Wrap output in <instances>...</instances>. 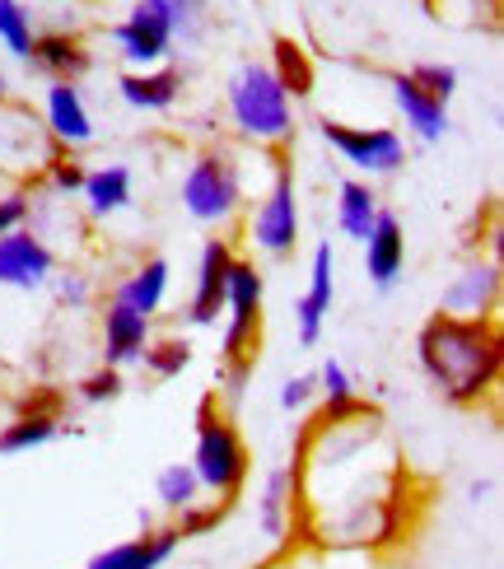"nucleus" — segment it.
<instances>
[{
    "label": "nucleus",
    "mask_w": 504,
    "mask_h": 569,
    "mask_svg": "<svg viewBox=\"0 0 504 569\" xmlns=\"http://www.w3.org/2000/svg\"><path fill=\"white\" fill-rule=\"evenodd\" d=\"M416 360L448 407H482L504 369V337L495 318L435 313L416 331Z\"/></svg>",
    "instance_id": "1"
},
{
    "label": "nucleus",
    "mask_w": 504,
    "mask_h": 569,
    "mask_svg": "<svg viewBox=\"0 0 504 569\" xmlns=\"http://www.w3.org/2000/svg\"><path fill=\"white\" fill-rule=\"evenodd\" d=\"M261 303H267V280L257 262L234 257L229 290H225V346H220V401H238L257 373V346H261Z\"/></svg>",
    "instance_id": "2"
},
{
    "label": "nucleus",
    "mask_w": 504,
    "mask_h": 569,
    "mask_svg": "<svg viewBox=\"0 0 504 569\" xmlns=\"http://www.w3.org/2000/svg\"><path fill=\"white\" fill-rule=\"evenodd\" d=\"M229 117L234 131L253 146H290L295 136V103L271 76L267 61H244L229 76Z\"/></svg>",
    "instance_id": "3"
},
{
    "label": "nucleus",
    "mask_w": 504,
    "mask_h": 569,
    "mask_svg": "<svg viewBox=\"0 0 504 569\" xmlns=\"http://www.w3.org/2000/svg\"><path fill=\"white\" fill-rule=\"evenodd\" d=\"M187 467H191V477L201 481V490L220 495V500H238V490H244L248 471H253L248 443L215 392H206L197 407V448H191Z\"/></svg>",
    "instance_id": "4"
},
{
    "label": "nucleus",
    "mask_w": 504,
    "mask_h": 569,
    "mask_svg": "<svg viewBox=\"0 0 504 569\" xmlns=\"http://www.w3.org/2000/svg\"><path fill=\"white\" fill-rule=\"evenodd\" d=\"M238 206H244V173H238V159L220 146L201 150L182 178V210L197 224H229L238 216Z\"/></svg>",
    "instance_id": "5"
},
{
    "label": "nucleus",
    "mask_w": 504,
    "mask_h": 569,
    "mask_svg": "<svg viewBox=\"0 0 504 569\" xmlns=\"http://www.w3.org/2000/svg\"><path fill=\"white\" fill-rule=\"evenodd\" d=\"M253 243L267 252V257H295L299 248V192H295V163L290 159H276V173L271 187L261 192L253 220H248Z\"/></svg>",
    "instance_id": "6"
},
{
    "label": "nucleus",
    "mask_w": 504,
    "mask_h": 569,
    "mask_svg": "<svg viewBox=\"0 0 504 569\" xmlns=\"http://www.w3.org/2000/svg\"><path fill=\"white\" fill-rule=\"evenodd\" d=\"M318 131L365 178H393L406 163V140L393 127H350V122H336V117H323Z\"/></svg>",
    "instance_id": "7"
},
{
    "label": "nucleus",
    "mask_w": 504,
    "mask_h": 569,
    "mask_svg": "<svg viewBox=\"0 0 504 569\" xmlns=\"http://www.w3.org/2000/svg\"><path fill=\"white\" fill-rule=\"evenodd\" d=\"M174 29H168V19L146 6V0H136V6L127 10V19L112 23V42L117 52H122V61L131 70H150V66H164V57L174 52Z\"/></svg>",
    "instance_id": "8"
},
{
    "label": "nucleus",
    "mask_w": 504,
    "mask_h": 569,
    "mask_svg": "<svg viewBox=\"0 0 504 569\" xmlns=\"http://www.w3.org/2000/svg\"><path fill=\"white\" fill-rule=\"evenodd\" d=\"M57 276V257L42 243V233L19 224L0 239V284L6 290H42Z\"/></svg>",
    "instance_id": "9"
},
{
    "label": "nucleus",
    "mask_w": 504,
    "mask_h": 569,
    "mask_svg": "<svg viewBox=\"0 0 504 569\" xmlns=\"http://www.w3.org/2000/svg\"><path fill=\"white\" fill-rule=\"evenodd\" d=\"M234 257H238V252H234V243H229V239H206L201 262H197V284H191V303H187V322H191V327H210V322H220Z\"/></svg>",
    "instance_id": "10"
},
{
    "label": "nucleus",
    "mask_w": 504,
    "mask_h": 569,
    "mask_svg": "<svg viewBox=\"0 0 504 569\" xmlns=\"http://www.w3.org/2000/svg\"><path fill=\"white\" fill-rule=\"evenodd\" d=\"M336 257H332V243H318L314 248V262H308V290L299 295L295 303V322H299V346H318L323 341V322L332 313V299H336Z\"/></svg>",
    "instance_id": "11"
},
{
    "label": "nucleus",
    "mask_w": 504,
    "mask_h": 569,
    "mask_svg": "<svg viewBox=\"0 0 504 569\" xmlns=\"http://www.w3.org/2000/svg\"><path fill=\"white\" fill-rule=\"evenodd\" d=\"M359 248H365V276L374 280V290H393L402 267H406V229L397 220V210L378 206L369 239Z\"/></svg>",
    "instance_id": "12"
},
{
    "label": "nucleus",
    "mask_w": 504,
    "mask_h": 569,
    "mask_svg": "<svg viewBox=\"0 0 504 569\" xmlns=\"http://www.w3.org/2000/svg\"><path fill=\"white\" fill-rule=\"evenodd\" d=\"M500 303V267L495 262H467L439 299V313L448 318H491Z\"/></svg>",
    "instance_id": "13"
},
{
    "label": "nucleus",
    "mask_w": 504,
    "mask_h": 569,
    "mask_svg": "<svg viewBox=\"0 0 504 569\" xmlns=\"http://www.w3.org/2000/svg\"><path fill=\"white\" fill-rule=\"evenodd\" d=\"M47 131L61 150H80L93 140V117L85 108V93L80 84H66V80H47Z\"/></svg>",
    "instance_id": "14"
},
{
    "label": "nucleus",
    "mask_w": 504,
    "mask_h": 569,
    "mask_svg": "<svg viewBox=\"0 0 504 569\" xmlns=\"http://www.w3.org/2000/svg\"><path fill=\"white\" fill-rule=\"evenodd\" d=\"M178 547H182L178 528H140V537H127L99 551L85 569H159L164 560H174Z\"/></svg>",
    "instance_id": "15"
},
{
    "label": "nucleus",
    "mask_w": 504,
    "mask_h": 569,
    "mask_svg": "<svg viewBox=\"0 0 504 569\" xmlns=\"http://www.w3.org/2000/svg\"><path fill=\"white\" fill-rule=\"evenodd\" d=\"M146 346H150V318L108 299V308H103V365H112V369L136 365L140 355H146Z\"/></svg>",
    "instance_id": "16"
},
{
    "label": "nucleus",
    "mask_w": 504,
    "mask_h": 569,
    "mask_svg": "<svg viewBox=\"0 0 504 569\" xmlns=\"http://www.w3.org/2000/svg\"><path fill=\"white\" fill-rule=\"evenodd\" d=\"M393 103L402 112L406 131H412L416 140H425V146H435V140L448 136V103L429 99L412 76H393Z\"/></svg>",
    "instance_id": "17"
},
{
    "label": "nucleus",
    "mask_w": 504,
    "mask_h": 569,
    "mask_svg": "<svg viewBox=\"0 0 504 569\" xmlns=\"http://www.w3.org/2000/svg\"><path fill=\"white\" fill-rule=\"evenodd\" d=\"M29 61L42 70L47 80H66V84H80L89 76V66H93L89 47L76 33H38Z\"/></svg>",
    "instance_id": "18"
},
{
    "label": "nucleus",
    "mask_w": 504,
    "mask_h": 569,
    "mask_svg": "<svg viewBox=\"0 0 504 569\" xmlns=\"http://www.w3.org/2000/svg\"><path fill=\"white\" fill-rule=\"evenodd\" d=\"M117 89H122V99L140 112H168L178 103L182 93V70L178 66H150V70H127L122 80H117Z\"/></svg>",
    "instance_id": "19"
},
{
    "label": "nucleus",
    "mask_w": 504,
    "mask_h": 569,
    "mask_svg": "<svg viewBox=\"0 0 504 569\" xmlns=\"http://www.w3.org/2000/svg\"><path fill=\"white\" fill-rule=\"evenodd\" d=\"M257 523L271 541H285L295 528V477L290 467H271L257 495Z\"/></svg>",
    "instance_id": "20"
},
{
    "label": "nucleus",
    "mask_w": 504,
    "mask_h": 569,
    "mask_svg": "<svg viewBox=\"0 0 504 569\" xmlns=\"http://www.w3.org/2000/svg\"><path fill=\"white\" fill-rule=\"evenodd\" d=\"M168 276H174L168 257H146V262H140V267L112 290V299L127 303V308H136V313L155 318L159 308H164V295H168Z\"/></svg>",
    "instance_id": "21"
},
{
    "label": "nucleus",
    "mask_w": 504,
    "mask_h": 569,
    "mask_svg": "<svg viewBox=\"0 0 504 569\" xmlns=\"http://www.w3.org/2000/svg\"><path fill=\"white\" fill-rule=\"evenodd\" d=\"M378 192L365 182V178H346L342 187H336V229L346 233V239L365 243L369 229H374V216H378Z\"/></svg>",
    "instance_id": "22"
},
{
    "label": "nucleus",
    "mask_w": 504,
    "mask_h": 569,
    "mask_svg": "<svg viewBox=\"0 0 504 569\" xmlns=\"http://www.w3.org/2000/svg\"><path fill=\"white\" fill-rule=\"evenodd\" d=\"M271 76H276V84L290 93V103L295 99H308L314 93V84H318V70H314V61H308V52L290 38V33H276L271 38Z\"/></svg>",
    "instance_id": "23"
},
{
    "label": "nucleus",
    "mask_w": 504,
    "mask_h": 569,
    "mask_svg": "<svg viewBox=\"0 0 504 569\" xmlns=\"http://www.w3.org/2000/svg\"><path fill=\"white\" fill-rule=\"evenodd\" d=\"M80 192H85L89 216L93 220H108V216H117V210L131 206V169H127V163H103V169L85 173Z\"/></svg>",
    "instance_id": "24"
},
{
    "label": "nucleus",
    "mask_w": 504,
    "mask_h": 569,
    "mask_svg": "<svg viewBox=\"0 0 504 569\" xmlns=\"http://www.w3.org/2000/svg\"><path fill=\"white\" fill-rule=\"evenodd\" d=\"M61 430V416H42V411H19L6 430H0V453H33V448L52 443Z\"/></svg>",
    "instance_id": "25"
},
{
    "label": "nucleus",
    "mask_w": 504,
    "mask_h": 569,
    "mask_svg": "<svg viewBox=\"0 0 504 569\" xmlns=\"http://www.w3.org/2000/svg\"><path fill=\"white\" fill-rule=\"evenodd\" d=\"M155 500H159V509L164 513H182V509H191L201 500V481L191 477V467L187 462H174V467H164L159 477H155Z\"/></svg>",
    "instance_id": "26"
},
{
    "label": "nucleus",
    "mask_w": 504,
    "mask_h": 569,
    "mask_svg": "<svg viewBox=\"0 0 504 569\" xmlns=\"http://www.w3.org/2000/svg\"><path fill=\"white\" fill-rule=\"evenodd\" d=\"M33 14L19 6V0H0V47H6L10 57H19V61H29V52H33Z\"/></svg>",
    "instance_id": "27"
},
{
    "label": "nucleus",
    "mask_w": 504,
    "mask_h": 569,
    "mask_svg": "<svg viewBox=\"0 0 504 569\" xmlns=\"http://www.w3.org/2000/svg\"><path fill=\"white\" fill-rule=\"evenodd\" d=\"M140 365H146L150 378H178L191 365V341L187 337H159V341L146 346Z\"/></svg>",
    "instance_id": "28"
},
{
    "label": "nucleus",
    "mask_w": 504,
    "mask_h": 569,
    "mask_svg": "<svg viewBox=\"0 0 504 569\" xmlns=\"http://www.w3.org/2000/svg\"><path fill=\"white\" fill-rule=\"evenodd\" d=\"M229 509H234V500H215V505H191V509H182L178 513V537L182 541H191V537H206V532H215V528H220L225 523V518H229Z\"/></svg>",
    "instance_id": "29"
},
{
    "label": "nucleus",
    "mask_w": 504,
    "mask_h": 569,
    "mask_svg": "<svg viewBox=\"0 0 504 569\" xmlns=\"http://www.w3.org/2000/svg\"><path fill=\"white\" fill-rule=\"evenodd\" d=\"M318 397H323L327 411H342V407H350V401H355V383H350V373H346L342 360H327L318 369Z\"/></svg>",
    "instance_id": "30"
},
{
    "label": "nucleus",
    "mask_w": 504,
    "mask_h": 569,
    "mask_svg": "<svg viewBox=\"0 0 504 569\" xmlns=\"http://www.w3.org/2000/svg\"><path fill=\"white\" fill-rule=\"evenodd\" d=\"M406 76H412L429 93V99H439V103H448L453 93H458V70L444 66V61H421V66L406 70Z\"/></svg>",
    "instance_id": "31"
},
{
    "label": "nucleus",
    "mask_w": 504,
    "mask_h": 569,
    "mask_svg": "<svg viewBox=\"0 0 504 569\" xmlns=\"http://www.w3.org/2000/svg\"><path fill=\"white\" fill-rule=\"evenodd\" d=\"M146 6H155L164 19H168V29L174 33H197L201 29V10H206V0H146Z\"/></svg>",
    "instance_id": "32"
},
{
    "label": "nucleus",
    "mask_w": 504,
    "mask_h": 569,
    "mask_svg": "<svg viewBox=\"0 0 504 569\" xmlns=\"http://www.w3.org/2000/svg\"><path fill=\"white\" fill-rule=\"evenodd\" d=\"M122 397V369H93L89 378H80V401H89V407H99V401H117Z\"/></svg>",
    "instance_id": "33"
},
{
    "label": "nucleus",
    "mask_w": 504,
    "mask_h": 569,
    "mask_svg": "<svg viewBox=\"0 0 504 569\" xmlns=\"http://www.w3.org/2000/svg\"><path fill=\"white\" fill-rule=\"evenodd\" d=\"M47 182H52V192H80V187H85V169L61 150L52 163H47Z\"/></svg>",
    "instance_id": "34"
},
{
    "label": "nucleus",
    "mask_w": 504,
    "mask_h": 569,
    "mask_svg": "<svg viewBox=\"0 0 504 569\" xmlns=\"http://www.w3.org/2000/svg\"><path fill=\"white\" fill-rule=\"evenodd\" d=\"M314 397H318V373H295V378H285V388H280V407L304 411Z\"/></svg>",
    "instance_id": "35"
},
{
    "label": "nucleus",
    "mask_w": 504,
    "mask_h": 569,
    "mask_svg": "<svg viewBox=\"0 0 504 569\" xmlns=\"http://www.w3.org/2000/svg\"><path fill=\"white\" fill-rule=\"evenodd\" d=\"M29 210H33L29 192H10V197H0V239H6L10 229L29 224Z\"/></svg>",
    "instance_id": "36"
},
{
    "label": "nucleus",
    "mask_w": 504,
    "mask_h": 569,
    "mask_svg": "<svg viewBox=\"0 0 504 569\" xmlns=\"http://www.w3.org/2000/svg\"><path fill=\"white\" fill-rule=\"evenodd\" d=\"M52 284H57V299L61 303H70V308H85L89 303V280L85 276H76V271H70V276H52Z\"/></svg>",
    "instance_id": "37"
},
{
    "label": "nucleus",
    "mask_w": 504,
    "mask_h": 569,
    "mask_svg": "<svg viewBox=\"0 0 504 569\" xmlns=\"http://www.w3.org/2000/svg\"><path fill=\"white\" fill-rule=\"evenodd\" d=\"M6 99H10V76H6V66H0V108H6Z\"/></svg>",
    "instance_id": "38"
}]
</instances>
